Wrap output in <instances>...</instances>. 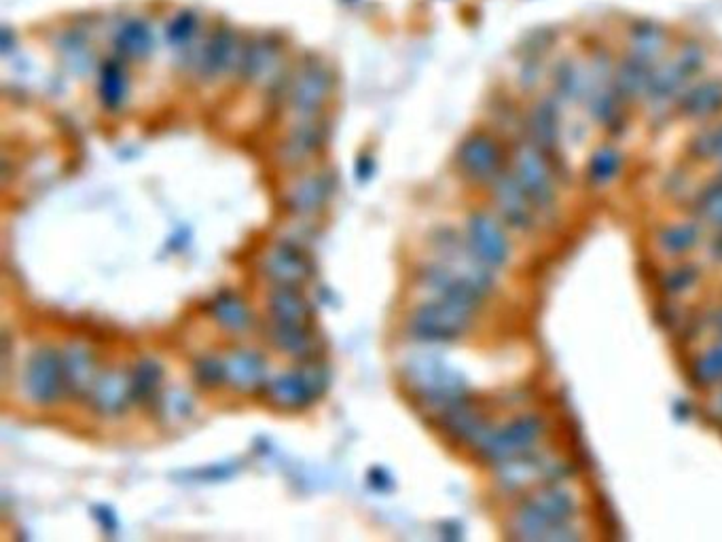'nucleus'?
<instances>
[{
    "mask_svg": "<svg viewBox=\"0 0 722 542\" xmlns=\"http://www.w3.org/2000/svg\"><path fill=\"white\" fill-rule=\"evenodd\" d=\"M576 515V500L570 492L551 487L532 496L517 513V536L526 540H553V534L568 526Z\"/></svg>",
    "mask_w": 722,
    "mask_h": 542,
    "instance_id": "1",
    "label": "nucleus"
},
{
    "mask_svg": "<svg viewBox=\"0 0 722 542\" xmlns=\"http://www.w3.org/2000/svg\"><path fill=\"white\" fill-rule=\"evenodd\" d=\"M475 310L454 299L439 297L420 305L413 312L409 329L411 333L424 341H454L471 327Z\"/></svg>",
    "mask_w": 722,
    "mask_h": 542,
    "instance_id": "2",
    "label": "nucleus"
},
{
    "mask_svg": "<svg viewBox=\"0 0 722 542\" xmlns=\"http://www.w3.org/2000/svg\"><path fill=\"white\" fill-rule=\"evenodd\" d=\"M329 386V373L322 363L308 358L299 371L282 373L267 384V399L280 409H303L312 405Z\"/></svg>",
    "mask_w": 722,
    "mask_h": 542,
    "instance_id": "3",
    "label": "nucleus"
},
{
    "mask_svg": "<svg viewBox=\"0 0 722 542\" xmlns=\"http://www.w3.org/2000/svg\"><path fill=\"white\" fill-rule=\"evenodd\" d=\"M545 430V422L538 415H521L500 430L487 428L483 437L475 443L479 454L490 462H509L517 456H523L540 439Z\"/></svg>",
    "mask_w": 722,
    "mask_h": 542,
    "instance_id": "4",
    "label": "nucleus"
},
{
    "mask_svg": "<svg viewBox=\"0 0 722 542\" xmlns=\"http://www.w3.org/2000/svg\"><path fill=\"white\" fill-rule=\"evenodd\" d=\"M66 388L64 360L53 348L36 350L24 371V392L36 405H53Z\"/></svg>",
    "mask_w": 722,
    "mask_h": 542,
    "instance_id": "5",
    "label": "nucleus"
},
{
    "mask_svg": "<svg viewBox=\"0 0 722 542\" xmlns=\"http://www.w3.org/2000/svg\"><path fill=\"white\" fill-rule=\"evenodd\" d=\"M536 144H523L515 155V176L530 195L536 210H547L555 200L553 174L549 161Z\"/></svg>",
    "mask_w": 722,
    "mask_h": 542,
    "instance_id": "6",
    "label": "nucleus"
},
{
    "mask_svg": "<svg viewBox=\"0 0 722 542\" xmlns=\"http://www.w3.org/2000/svg\"><path fill=\"white\" fill-rule=\"evenodd\" d=\"M466 242L473 257L487 267H502L509 261V240L504 236L498 221L490 214L475 212L471 219H468Z\"/></svg>",
    "mask_w": 722,
    "mask_h": 542,
    "instance_id": "7",
    "label": "nucleus"
},
{
    "mask_svg": "<svg viewBox=\"0 0 722 542\" xmlns=\"http://www.w3.org/2000/svg\"><path fill=\"white\" fill-rule=\"evenodd\" d=\"M494 202L502 216L515 229H530L534 225V204L519 183L515 172H500L494 180Z\"/></svg>",
    "mask_w": 722,
    "mask_h": 542,
    "instance_id": "8",
    "label": "nucleus"
},
{
    "mask_svg": "<svg viewBox=\"0 0 722 542\" xmlns=\"http://www.w3.org/2000/svg\"><path fill=\"white\" fill-rule=\"evenodd\" d=\"M92 407L102 415H117L128 409L130 401H134L132 373L119 369H111L98 375L96 384L89 394Z\"/></svg>",
    "mask_w": 722,
    "mask_h": 542,
    "instance_id": "9",
    "label": "nucleus"
},
{
    "mask_svg": "<svg viewBox=\"0 0 722 542\" xmlns=\"http://www.w3.org/2000/svg\"><path fill=\"white\" fill-rule=\"evenodd\" d=\"M462 172L473 180H494L500 174V149L487 136H471L458 153Z\"/></svg>",
    "mask_w": 722,
    "mask_h": 542,
    "instance_id": "10",
    "label": "nucleus"
},
{
    "mask_svg": "<svg viewBox=\"0 0 722 542\" xmlns=\"http://www.w3.org/2000/svg\"><path fill=\"white\" fill-rule=\"evenodd\" d=\"M64 360V375H66V390L72 396H89L98 379L96 371V358L81 343H70L62 352Z\"/></svg>",
    "mask_w": 722,
    "mask_h": 542,
    "instance_id": "11",
    "label": "nucleus"
},
{
    "mask_svg": "<svg viewBox=\"0 0 722 542\" xmlns=\"http://www.w3.org/2000/svg\"><path fill=\"white\" fill-rule=\"evenodd\" d=\"M263 274L276 286H299L308 280L310 265L293 246H276L263 261Z\"/></svg>",
    "mask_w": 722,
    "mask_h": 542,
    "instance_id": "12",
    "label": "nucleus"
},
{
    "mask_svg": "<svg viewBox=\"0 0 722 542\" xmlns=\"http://www.w3.org/2000/svg\"><path fill=\"white\" fill-rule=\"evenodd\" d=\"M223 363L227 382L236 390L252 392L265 384V360L259 352L233 350L223 358Z\"/></svg>",
    "mask_w": 722,
    "mask_h": 542,
    "instance_id": "13",
    "label": "nucleus"
},
{
    "mask_svg": "<svg viewBox=\"0 0 722 542\" xmlns=\"http://www.w3.org/2000/svg\"><path fill=\"white\" fill-rule=\"evenodd\" d=\"M329 92H331V75L320 66H312L308 70H303L297 77L291 92V104L295 111L310 115L324 100H327Z\"/></svg>",
    "mask_w": 722,
    "mask_h": 542,
    "instance_id": "14",
    "label": "nucleus"
},
{
    "mask_svg": "<svg viewBox=\"0 0 722 542\" xmlns=\"http://www.w3.org/2000/svg\"><path fill=\"white\" fill-rule=\"evenodd\" d=\"M269 339H272V343L280 352L303 360L312 358L316 348V341L308 329V324L274 320L272 329H269Z\"/></svg>",
    "mask_w": 722,
    "mask_h": 542,
    "instance_id": "15",
    "label": "nucleus"
},
{
    "mask_svg": "<svg viewBox=\"0 0 722 542\" xmlns=\"http://www.w3.org/2000/svg\"><path fill=\"white\" fill-rule=\"evenodd\" d=\"M269 312L278 322L308 324L310 305L297 291V286H276L269 295Z\"/></svg>",
    "mask_w": 722,
    "mask_h": 542,
    "instance_id": "16",
    "label": "nucleus"
},
{
    "mask_svg": "<svg viewBox=\"0 0 722 542\" xmlns=\"http://www.w3.org/2000/svg\"><path fill=\"white\" fill-rule=\"evenodd\" d=\"M443 426L447 428L451 437L468 441L473 445L483 437V432L487 430L481 415L475 409L466 407L462 401L443 411Z\"/></svg>",
    "mask_w": 722,
    "mask_h": 542,
    "instance_id": "17",
    "label": "nucleus"
},
{
    "mask_svg": "<svg viewBox=\"0 0 722 542\" xmlns=\"http://www.w3.org/2000/svg\"><path fill=\"white\" fill-rule=\"evenodd\" d=\"M331 183L324 176H305L299 185L288 195V206L299 214L318 212L329 200Z\"/></svg>",
    "mask_w": 722,
    "mask_h": 542,
    "instance_id": "18",
    "label": "nucleus"
},
{
    "mask_svg": "<svg viewBox=\"0 0 722 542\" xmlns=\"http://www.w3.org/2000/svg\"><path fill=\"white\" fill-rule=\"evenodd\" d=\"M212 316L223 329H227L231 333H242V331L250 329V310L246 307V303L242 299H238L236 295L225 293L216 299L212 303Z\"/></svg>",
    "mask_w": 722,
    "mask_h": 542,
    "instance_id": "19",
    "label": "nucleus"
},
{
    "mask_svg": "<svg viewBox=\"0 0 722 542\" xmlns=\"http://www.w3.org/2000/svg\"><path fill=\"white\" fill-rule=\"evenodd\" d=\"M651 75L653 70L648 68L646 60L638 56L625 60L617 72V94L623 98H631L648 92Z\"/></svg>",
    "mask_w": 722,
    "mask_h": 542,
    "instance_id": "20",
    "label": "nucleus"
},
{
    "mask_svg": "<svg viewBox=\"0 0 722 542\" xmlns=\"http://www.w3.org/2000/svg\"><path fill=\"white\" fill-rule=\"evenodd\" d=\"M530 130L536 147L540 149H553L559 140V113L555 104L540 102L530 119Z\"/></svg>",
    "mask_w": 722,
    "mask_h": 542,
    "instance_id": "21",
    "label": "nucleus"
},
{
    "mask_svg": "<svg viewBox=\"0 0 722 542\" xmlns=\"http://www.w3.org/2000/svg\"><path fill=\"white\" fill-rule=\"evenodd\" d=\"M722 106V83L710 81L701 83L684 96L682 111L689 117H708Z\"/></svg>",
    "mask_w": 722,
    "mask_h": 542,
    "instance_id": "22",
    "label": "nucleus"
},
{
    "mask_svg": "<svg viewBox=\"0 0 722 542\" xmlns=\"http://www.w3.org/2000/svg\"><path fill=\"white\" fill-rule=\"evenodd\" d=\"M161 367L157 365V360L144 358L134 367L132 371V386H134V401H151L153 394H157L159 386H161Z\"/></svg>",
    "mask_w": 722,
    "mask_h": 542,
    "instance_id": "23",
    "label": "nucleus"
},
{
    "mask_svg": "<svg viewBox=\"0 0 722 542\" xmlns=\"http://www.w3.org/2000/svg\"><path fill=\"white\" fill-rule=\"evenodd\" d=\"M697 242H699V227L693 223L667 227L659 236L661 248L665 252H672V255H682V252L691 250Z\"/></svg>",
    "mask_w": 722,
    "mask_h": 542,
    "instance_id": "24",
    "label": "nucleus"
},
{
    "mask_svg": "<svg viewBox=\"0 0 722 542\" xmlns=\"http://www.w3.org/2000/svg\"><path fill=\"white\" fill-rule=\"evenodd\" d=\"M687 79L689 77L684 75L678 64L665 66L661 70H653L651 83H648V92H651L655 98H672Z\"/></svg>",
    "mask_w": 722,
    "mask_h": 542,
    "instance_id": "25",
    "label": "nucleus"
},
{
    "mask_svg": "<svg viewBox=\"0 0 722 542\" xmlns=\"http://www.w3.org/2000/svg\"><path fill=\"white\" fill-rule=\"evenodd\" d=\"M631 41H634V53L642 60H651L653 56L661 51L665 36L663 32L655 26V24H640L634 28V34H631Z\"/></svg>",
    "mask_w": 722,
    "mask_h": 542,
    "instance_id": "26",
    "label": "nucleus"
},
{
    "mask_svg": "<svg viewBox=\"0 0 722 542\" xmlns=\"http://www.w3.org/2000/svg\"><path fill=\"white\" fill-rule=\"evenodd\" d=\"M621 168V155L615 149H600L591 157L589 178L595 185H604L617 176Z\"/></svg>",
    "mask_w": 722,
    "mask_h": 542,
    "instance_id": "27",
    "label": "nucleus"
},
{
    "mask_svg": "<svg viewBox=\"0 0 722 542\" xmlns=\"http://www.w3.org/2000/svg\"><path fill=\"white\" fill-rule=\"evenodd\" d=\"M693 377L699 384H716L722 379V343L703 354L695 367Z\"/></svg>",
    "mask_w": 722,
    "mask_h": 542,
    "instance_id": "28",
    "label": "nucleus"
},
{
    "mask_svg": "<svg viewBox=\"0 0 722 542\" xmlns=\"http://www.w3.org/2000/svg\"><path fill=\"white\" fill-rule=\"evenodd\" d=\"M697 206L703 219L722 229V183L703 189Z\"/></svg>",
    "mask_w": 722,
    "mask_h": 542,
    "instance_id": "29",
    "label": "nucleus"
},
{
    "mask_svg": "<svg viewBox=\"0 0 722 542\" xmlns=\"http://www.w3.org/2000/svg\"><path fill=\"white\" fill-rule=\"evenodd\" d=\"M193 375L197 379V384L200 386H219L221 382H227L225 377V363L221 358H214V356H204L195 363L193 367Z\"/></svg>",
    "mask_w": 722,
    "mask_h": 542,
    "instance_id": "30",
    "label": "nucleus"
},
{
    "mask_svg": "<svg viewBox=\"0 0 722 542\" xmlns=\"http://www.w3.org/2000/svg\"><path fill=\"white\" fill-rule=\"evenodd\" d=\"M699 271L693 265H680L676 269H672L670 274H665L661 280V288L667 295H680L684 291L697 282Z\"/></svg>",
    "mask_w": 722,
    "mask_h": 542,
    "instance_id": "31",
    "label": "nucleus"
},
{
    "mask_svg": "<svg viewBox=\"0 0 722 542\" xmlns=\"http://www.w3.org/2000/svg\"><path fill=\"white\" fill-rule=\"evenodd\" d=\"M100 94H102V100L106 106H119L123 102V96H125V81H123V75L117 70V66H108L104 70V77H102V87H100Z\"/></svg>",
    "mask_w": 722,
    "mask_h": 542,
    "instance_id": "32",
    "label": "nucleus"
},
{
    "mask_svg": "<svg viewBox=\"0 0 722 542\" xmlns=\"http://www.w3.org/2000/svg\"><path fill=\"white\" fill-rule=\"evenodd\" d=\"M276 66H278V58H276L274 51L257 49V51L250 53V62L246 64V70L250 72L252 79L263 81V79H269L274 75Z\"/></svg>",
    "mask_w": 722,
    "mask_h": 542,
    "instance_id": "33",
    "label": "nucleus"
},
{
    "mask_svg": "<svg viewBox=\"0 0 722 542\" xmlns=\"http://www.w3.org/2000/svg\"><path fill=\"white\" fill-rule=\"evenodd\" d=\"M318 144V136L312 128H301L299 132L293 134L291 142H288V161H301L308 157Z\"/></svg>",
    "mask_w": 722,
    "mask_h": 542,
    "instance_id": "34",
    "label": "nucleus"
},
{
    "mask_svg": "<svg viewBox=\"0 0 722 542\" xmlns=\"http://www.w3.org/2000/svg\"><path fill=\"white\" fill-rule=\"evenodd\" d=\"M119 45L125 49V53H130V56H144L151 47V36L142 26H130L119 36Z\"/></svg>",
    "mask_w": 722,
    "mask_h": 542,
    "instance_id": "35",
    "label": "nucleus"
},
{
    "mask_svg": "<svg viewBox=\"0 0 722 542\" xmlns=\"http://www.w3.org/2000/svg\"><path fill=\"white\" fill-rule=\"evenodd\" d=\"M557 89L564 98H579L583 94V75L579 68L564 66L557 75Z\"/></svg>",
    "mask_w": 722,
    "mask_h": 542,
    "instance_id": "36",
    "label": "nucleus"
},
{
    "mask_svg": "<svg viewBox=\"0 0 722 542\" xmlns=\"http://www.w3.org/2000/svg\"><path fill=\"white\" fill-rule=\"evenodd\" d=\"M697 157H720L722 159V128L701 134L693 144Z\"/></svg>",
    "mask_w": 722,
    "mask_h": 542,
    "instance_id": "37",
    "label": "nucleus"
},
{
    "mask_svg": "<svg viewBox=\"0 0 722 542\" xmlns=\"http://www.w3.org/2000/svg\"><path fill=\"white\" fill-rule=\"evenodd\" d=\"M591 113L593 117L598 121H612L617 119V113H619V96L617 94H610V92H604L600 94L598 98H595L591 102Z\"/></svg>",
    "mask_w": 722,
    "mask_h": 542,
    "instance_id": "38",
    "label": "nucleus"
},
{
    "mask_svg": "<svg viewBox=\"0 0 722 542\" xmlns=\"http://www.w3.org/2000/svg\"><path fill=\"white\" fill-rule=\"evenodd\" d=\"M206 60H208V70L221 72V70L229 64V60H231V43H229L227 39H223V41L219 39V41H216V43L210 47Z\"/></svg>",
    "mask_w": 722,
    "mask_h": 542,
    "instance_id": "39",
    "label": "nucleus"
},
{
    "mask_svg": "<svg viewBox=\"0 0 722 542\" xmlns=\"http://www.w3.org/2000/svg\"><path fill=\"white\" fill-rule=\"evenodd\" d=\"M166 405H168L166 407L168 413L176 415V418H185V415L191 411V399L183 392H170L166 396Z\"/></svg>",
    "mask_w": 722,
    "mask_h": 542,
    "instance_id": "40",
    "label": "nucleus"
},
{
    "mask_svg": "<svg viewBox=\"0 0 722 542\" xmlns=\"http://www.w3.org/2000/svg\"><path fill=\"white\" fill-rule=\"evenodd\" d=\"M96 515H98L100 523H102V526H104L106 530H115L117 519H115V515H113L111 509H108V507H98V509H96Z\"/></svg>",
    "mask_w": 722,
    "mask_h": 542,
    "instance_id": "41",
    "label": "nucleus"
},
{
    "mask_svg": "<svg viewBox=\"0 0 722 542\" xmlns=\"http://www.w3.org/2000/svg\"><path fill=\"white\" fill-rule=\"evenodd\" d=\"M371 485H375L377 487V490H386V487L390 485V479L386 477V473H382V471H371Z\"/></svg>",
    "mask_w": 722,
    "mask_h": 542,
    "instance_id": "42",
    "label": "nucleus"
},
{
    "mask_svg": "<svg viewBox=\"0 0 722 542\" xmlns=\"http://www.w3.org/2000/svg\"><path fill=\"white\" fill-rule=\"evenodd\" d=\"M712 257L714 259H722V238H718L712 246Z\"/></svg>",
    "mask_w": 722,
    "mask_h": 542,
    "instance_id": "43",
    "label": "nucleus"
},
{
    "mask_svg": "<svg viewBox=\"0 0 722 542\" xmlns=\"http://www.w3.org/2000/svg\"><path fill=\"white\" fill-rule=\"evenodd\" d=\"M716 327H718V331H720V335H722V314H720L718 320H716Z\"/></svg>",
    "mask_w": 722,
    "mask_h": 542,
    "instance_id": "44",
    "label": "nucleus"
}]
</instances>
